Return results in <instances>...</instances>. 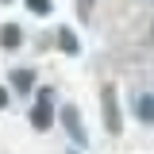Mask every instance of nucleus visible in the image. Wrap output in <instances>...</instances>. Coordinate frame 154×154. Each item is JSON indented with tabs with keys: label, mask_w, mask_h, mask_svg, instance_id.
I'll use <instances>...</instances> for the list:
<instances>
[{
	"label": "nucleus",
	"mask_w": 154,
	"mask_h": 154,
	"mask_svg": "<svg viewBox=\"0 0 154 154\" xmlns=\"http://www.w3.org/2000/svg\"><path fill=\"white\" fill-rule=\"evenodd\" d=\"M100 112H104L108 135L123 131V112H119V93H116V85H104V89H100Z\"/></svg>",
	"instance_id": "f257e3e1"
},
{
	"label": "nucleus",
	"mask_w": 154,
	"mask_h": 154,
	"mask_svg": "<svg viewBox=\"0 0 154 154\" xmlns=\"http://www.w3.org/2000/svg\"><path fill=\"white\" fill-rule=\"evenodd\" d=\"M31 127L35 131H50L54 127V89H38V100H35V108H31Z\"/></svg>",
	"instance_id": "f03ea898"
},
{
	"label": "nucleus",
	"mask_w": 154,
	"mask_h": 154,
	"mask_svg": "<svg viewBox=\"0 0 154 154\" xmlns=\"http://www.w3.org/2000/svg\"><path fill=\"white\" fill-rule=\"evenodd\" d=\"M58 119H62L66 135L73 139V146H89V135H85V123H81V112H77V104H62Z\"/></svg>",
	"instance_id": "7ed1b4c3"
},
{
	"label": "nucleus",
	"mask_w": 154,
	"mask_h": 154,
	"mask_svg": "<svg viewBox=\"0 0 154 154\" xmlns=\"http://www.w3.org/2000/svg\"><path fill=\"white\" fill-rule=\"evenodd\" d=\"M12 89H16L19 96H31L35 93V69H27V66H19V69H12Z\"/></svg>",
	"instance_id": "20e7f679"
},
{
	"label": "nucleus",
	"mask_w": 154,
	"mask_h": 154,
	"mask_svg": "<svg viewBox=\"0 0 154 154\" xmlns=\"http://www.w3.org/2000/svg\"><path fill=\"white\" fill-rule=\"evenodd\" d=\"M0 46H4V50H19V46H23V27H19V23H4V27H0Z\"/></svg>",
	"instance_id": "39448f33"
},
{
	"label": "nucleus",
	"mask_w": 154,
	"mask_h": 154,
	"mask_svg": "<svg viewBox=\"0 0 154 154\" xmlns=\"http://www.w3.org/2000/svg\"><path fill=\"white\" fill-rule=\"evenodd\" d=\"M58 50H62V54H81V42H77V35L73 31H69V27H58Z\"/></svg>",
	"instance_id": "423d86ee"
},
{
	"label": "nucleus",
	"mask_w": 154,
	"mask_h": 154,
	"mask_svg": "<svg viewBox=\"0 0 154 154\" xmlns=\"http://www.w3.org/2000/svg\"><path fill=\"white\" fill-rule=\"evenodd\" d=\"M135 119H139V123H150V119H154V100H150V93H139V96H135Z\"/></svg>",
	"instance_id": "0eeeda50"
},
{
	"label": "nucleus",
	"mask_w": 154,
	"mask_h": 154,
	"mask_svg": "<svg viewBox=\"0 0 154 154\" xmlns=\"http://www.w3.org/2000/svg\"><path fill=\"white\" fill-rule=\"evenodd\" d=\"M27 12H35V16H50L54 4H50V0H27Z\"/></svg>",
	"instance_id": "6e6552de"
},
{
	"label": "nucleus",
	"mask_w": 154,
	"mask_h": 154,
	"mask_svg": "<svg viewBox=\"0 0 154 154\" xmlns=\"http://www.w3.org/2000/svg\"><path fill=\"white\" fill-rule=\"evenodd\" d=\"M93 4H96V0H77V16H81V23L93 19Z\"/></svg>",
	"instance_id": "1a4fd4ad"
},
{
	"label": "nucleus",
	"mask_w": 154,
	"mask_h": 154,
	"mask_svg": "<svg viewBox=\"0 0 154 154\" xmlns=\"http://www.w3.org/2000/svg\"><path fill=\"white\" fill-rule=\"evenodd\" d=\"M8 104H12V93H8V89H4V85H0V112H4V108H8Z\"/></svg>",
	"instance_id": "9d476101"
},
{
	"label": "nucleus",
	"mask_w": 154,
	"mask_h": 154,
	"mask_svg": "<svg viewBox=\"0 0 154 154\" xmlns=\"http://www.w3.org/2000/svg\"><path fill=\"white\" fill-rule=\"evenodd\" d=\"M4 4H8V0H4Z\"/></svg>",
	"instance_id": "9b49d317"
}]
</instances>
